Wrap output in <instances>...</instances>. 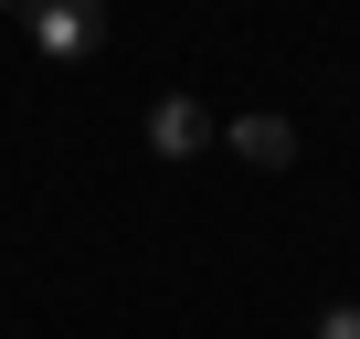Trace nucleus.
Here are the masks:
<instances>
[{"label": "nucleus", "mask_w": 360, "mask_h": 339, "mask_svg": "<svg viewBox=\"0 0 360 339\" xmlns=\"http://www.w3.org/2000/svg\"><path fill=\"white\" fill-rule=\"evenodd\" d=\"M148 148H159V159H202V148H212V117H202L191 96H159V106H148Z\"/></svg>", "instance_id": "f03ea898"}, {"label": "nucleus", "mask_w": 360, "mask_h": 339, "mask_svg": "<svg viewBox=\"0 0 360 339\" xmlns=\"http://www.w3.org/2000/svg\"><path fill=\"white\" fill-rule=\"evenodd\" d=\"M22 32H32L53 64H75V53L106 43V11H96V0H43V11H22Z\"/></svg>", "instance_id": "f257e3e1"}, {"label": "nucleus", "mask_w": 360, "mask_h": 339, "mask_svg": "<svg viewBox=\"0 0 360 339\" xmlns=\"http://www.w3.org/2000/svg\"><path fill=\"white\" fill-rule=\"evenodd\" d=\"M223 138H233V159H255V170H297V127H286V117H233Z\"/></svg>", "instance_id": "7ed1b4c3"}, {"label": "nucleus", "mask_w": 360, "mask_h": 339, "mask_svg": "<svg viewBox=\"0 0 360 339\" xmlns=\"http://www.w3.org/2000/svg\"><path fill=\"white\" fill-rule=\"evenodd\" d=\"M318 339H360V307L339 297V307H318Z\"/></svg>", "instance_id": "20e7f679"}]
</instances>
